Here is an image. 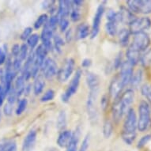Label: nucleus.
Returning <instances> with one entry per match:
<instances>
[{
	"label": "nucleus",
	"mask_w": 151,
	"mask_h": 151,
	"mask_svg": "<svg viewBox=\"0 0 151 151\" xmlns=\"http://www.w3.org/2000/svg\"><path fill=\"white\" fill-rule=\"evenodd\" d=\"M37 141V131L31 130L28 132L23 140L22 151H32Z\"/></svg>",
	"instance_id": "obj_15"
},
{
	"label": "nucleus",
	"mask_w": 151,
	"mask_h": 151,
	"mask_svg": "<svg viewBox=\"0 0 151 151\" xmlns=\"http://www.w3.org/2000/svg\"><path fill=\"white\" fill-rule=\"evenodd\" d=\"M138 130L141 132L147 131L151 126L150 105L146 101H142L139 104Z\"/></svg>",
	"instance_id": "obj_2"
},
{
	"label": "nucleus",
	"mask_w": 151,
	"mask_h": 151,
	"mask_svg": "<svg viewBox=\"0 0 151 151\" xmlns=\"http://www.w3.org/2000/svg\"><path fill=\"white\" fill-rule=\"evenodd\" d=\"M83 2L82 1H70V17L73 22H76L81 19L82 16V11L81 7L82 6Z\"/></svg>",
	"instance_id": "obj_17"
},
{
	"label": "nucleus",
	"mask_w": 151,
	"mask_h": 151,
	"mask_svg": "<svg viewBox=\"0 0 151 151\" xmlns=\"http://www.w3.org/2000/svg\"><path fill=\"white\" fill-rule=\"evenodd\" d=\"M32 29L31 27L25 28V29L23 30L22 33L21 34V39L22 40H27L28 38L32 35Z\"/></svg>",
	"instance_id": "obj_43"
},
{
	"label": "nucleus",
	"mask_w": 151,
	"mask_h": 151,
	"mask_svg": "<svg viewBox=\"0 0 151 151\" xmlns=\"http://www.w3.org/2000/svg\"><path fill=\"white\" fill-rule=\"evenodd\" d=\"M6 141H7V140H6V139H1V140H0V151L3 150V147L5 146Z\"/></svg>",
	"instance_id": "obj_48"
},
{
	"label": "nucleus",
	"mask_w": 151,
	"mask_h": 151,
	"mask_svg": "<svg viewBox=\"0 0 151 151\" xmlns=\"http://www.w3.org/2000/svg\"><path fill=\"white\" fill-rule=\"evenodd\" d=\"M124 88V86L122 83L119 75H117L111 80V84L109 86V94L111 98H113L114 100L119 98Z\"/></svg>",
	"instance_id": "obj_14"
},
{
	"label": "nucleus",
	"mask_w": 151,
	"mask_h": 151,
	"mask_svg": "<svg viewBox=\"0 0 151 151\" xmlns=\"http://www.w3.org/2000/svg\"><path fill=\"white\" fill-rule=\"evenodd\" d=\"M45 87V78L42 74H38L35 78V82L33 84V92L35 95H40Z\"/></svg>",
	"instance_id": "obj_22"
},
{
	"label": "nucleus",
	"mask_w": 151,
	"mask_h": 151,
	"mask_svg": "<svg viewBox=\"0 0 151 151\" xmlns=\"http://www.w3.org/2000/svg\"><path fill=\"white\" fill-rule=\"evenodd\" d=\"M56 127L58 130L64 131L65 127H67V113L65 110H61L59 112L56 120Z\"/></svg>",
	"instance_id": "obj_28"
},
{
	"label": "nucleus",
	"mask_w": 151,
	"mask_h": 151,
	"mask_svg": "<svg viewBox=\"0 0 151 151\" xmlns=\"http://www.w3.org/2000/svg\"><path fill=\"white\" fill-rule=\"evenodd\" d=\"M29 55V51H28V46L26 45H22L21 46L20 48V52H19V55L17 58L21 60L22 61H24L25 60H26ZM17 58V57H16Z\"/></svg>",
	"instance_id": "obj_37"
},
{
	"label": "nucleus",
	"mask_w": 151,
	"mask_h": 151,
	"mask_svg": "<svg viewBox=\"0 0 151 151\" xmlns=\"http://www.w3.org/2000/svg\"><path fill=\"white\" fill-rule=\"evenodd\" d=\"M48 21V17L46 14H43L40 15L39 17L37 18V21L34 23V28L36 29H40L42 26H45V25L47 22Z\"/></svg>",
	"instance_id": "obj_31"
},
{
	"label": "nucleus",
	"mask_w": 151,
	"mask_h": 151,
	"mask_svg": "<svg viewBox=\"0 0 151 151\" xmlns=\"http://www.w3.org/2000/svg\"><path fill=\"white\" fill-rule=\"evenodd\" d=\"M151 140V134H146V135H144L143 137H142L141 139L139 140V142H138V148H142L146 144H147L149 142V141Z\"/></svg>",
	"instance_id": "obj_42"
},
{
	"label": "nucleus",
	"mask_w": 151,
	"mask_h": 151,
	"mask_svg": "<svg viewBox=\"0 0 151 151\" xmlns=\"http://www.w3.org/2000/svg\"><path fill=\"white\" fill-rule=\"evenodd\" d=\"M99 89H89V95L86 101V111L88 116L91 121H96L98 116L97 111V97Z\"/></svg>",
	"instance_id": "obj_3"
},
{
	"label": "nucleus",
	"mask_w": 151,
	"mask_h": 151,
	"mask_svg": "<svg viewBox=\"0 0 151 151\" xmlns=\"http://www.w3.org/2000/svg\"><path fill=\"white\" fill-rule=\"evenodd\" d=\"M2 151H17V143L14 140H7Z\"/></svg>",
	"instance_id": "obj_38"
},
{
	"label": "nucleus",
	"mask_w": 151,
	"mask_h": 151,
	"mask_svg": "<svg viewBox=\"0 0 151 151\" xmlns=\"http://www.w3.org/2000/svg\"><path fill=\"white\" fill-rule=\"evenodd\" d=\"M73 138V133L70 131L64 130L60 134L57 139L58 146L62 148H67L69 146Z\"/></svg>",
	"instance_id": "obj_20"
},
{
	"label": "nucleus",
	"mask_w": 151,
	"mask_h": 151,
	"mask_svg": "<svg viewBox=\"0 0 151 151\" xmlns=\"http://www.w3.org/2000/svg\"><path fill=\"white\" fill-rule=\"evenodd\" d=\"M142 76H143V73L142 71V70H138L135 73L133 74L132 78H131V86L133 87H138L140 85L142 80Z\"/></svg>",
	"instance_id": "obj_29"
},
{
	"label": "nucleus",
	"mask_w": 151,
	"mask_h": 151,
	"mask_svg": "<svg viewBox=\"0 0 151 151\" xmlns=\"http://www.w3.org/2000/svg\"><path fill=\"white\" fill-rule=\"evenodd\" d=\"M140 62L143 66H148L151 63V50H146L142 55H141Z\"/></svg>",
	"instance_id": "obj_33"
},
{
	"label": "nucleus",
	"mask_w": 151,
	"mask_h": 151,
	"mask_svg": "<svg viewBox=\"0 0 151 151\" xmlns=\"http://www.w3.org/2000/svg\"><path fill=\"white\" fill-rule=\"evenodd\" d=\"M6 60V53L3 47H0V65H3Z\"/></svg>",
	"instance_id": "obj_44"
},
{
	"label": "nucleus",
	"mask_w": 151,
	"mask_h": 151,
	"mask_svg": "<svg viewBox=\"0 0 151 151\" xmlns=\"http://www.w3.org/2000/svg\"><path fill=\"white\" fill-rule=\"evenodd\" d=\"M142 94L146 97L148 102L151 104V86L149 85H144L142 87Z\"/></svg>",
	"instance_id": "obj_36"
},
{
	"label": "nucleus",
	"mask_w": 151,
	"mask_h": 151,
	"mask_svg": "<svg viewBox=\"0 0 151 151\" xmlns=\"http://www.w3.org/2000/svg\"><path fill=\"white\" fill-rule=\"evenodd\" d=\"M127 59V62L130 64L134 67L135 65H137L140 62V58H141V52L137 51L136 49H134V47H132L130 45L127 50L126 52Z\"/></svg>",
	"instance_id": "obj_19"
},
{
	"label": "nucleus",
	"mask_w": 151,
	"mask_h": 151,
	"mask_svg": "<svg viewBox=\"0 0 151 151\" xmlns=\"http://www.w3.org/2000/svg\"><path fill=\"white\" fill-rule=\"evenodd\" d=\"M20 48L21 46L19 45H14L12 47V55L14 58L18 56L19 52H20Z\"/></svg>",
	"instance_id": "obj_45"
},
{
	"label": "nucleus",
	"mask_w": 151,
	"mask_h": 151,
	"mask_svg": "<svg viewBox=\"0 0 151 151\" xmlns=\"http://www.w3.org/2000/svg\"><path fill=\"white\" fill-rule=\"evenodd\" d=\"M104 9H105V5L104 3H101L98 6L96 13L94 14L93 20V25H92L91 32H90V36H91L92 39H93L99 33L100 31V26H101V23L102 17L104 14Z\"/></svg>",
	"instance_id": "obj_9"
},
{
	"label": "nucleus",
	"mask_w": 151,
	"mask_h": 151,
	"mask_svg": "<svg viewBox=\"0 0 151 151\" xmlns=\"http://www.w3.org/2000/svg\"><path fill=\"white\" fill-rule=\"evenodd\" d=\"M151 26V20L149 17H135L129 25V31L132 34L145 32Z\"/></svg>",
	"instance_id": "obj_6"
},
{
	"label": "nucleus",
	"mask_w": 151,
	"mask_h": 151,
	"mask_svg": "<svg viewBox=\"0 0 151 151\" xmlns=\"http://www.w3.org/2000/svg\"><path fill=\"white\" fill-rule=\"evenodd\" d=\"M42 75L45 78L52 79L58 74V67L56 63L52 58H47L41 67Z\"/></svg>",
	"instance_id": "obj_10"
},
{
	"label": "nucleus",
	"mask_w": 151,
	"mask_h": 151,
	"mask_svg": "<svg viewBox=\"0 0 151 151\" xmlns=\"http://www.w3.org/2000/svg\"><path fill=\"white\" fill-rule=\"evenodd\" d=\"M28 101L25 98H23V99H21L18 102V104H17V109H16V114L17 115H22L24 112L25 109H26V107H27Z\"/></svg>",
	"instance_id": "obj_35"
},
{
	"label": "nucleus",
	"mask_w": 151,
	"mask_h": 151,
	"mask_svg": "<svg viewBox=\"0 0 151 151\" xmlns=\"http://www.w3.org/2000/svg\"><path fill=\"white\" fill-rule=\"evenodd\" d=\"M117 34H118V37H119V45L123 47H126L127 45H128L130 35H131V32H130L128 29L123 28L119 30Z\"/></svg>",
	"instance_id": "obj_25"
},
{
	"label": "nucleus",
	"mask_w": 151,
	"mask_h": 151,
	"mask_svg": "<svg viewBox=\"0 0 151 151\" xmlns=\"http://www.w3.org/2000/svg\"><path fill=\"white\" fill-rule=\"evenodd\" d=\"M131 13L150 14H151V0H129L127 2Z\"/></svg>",
	"instance_id": "obj_4"
},
{
	"label": "nucleus",
	"mask_w": 151,
	"mask_h": 151,
	"mask_svg": "<svg viewBox=\"0 0 151 151\" xmlns=\"http://www.w3.org/2000/svg\"><path fill=\"white\" fill-rule=\"evenodd\" d=\"M64 45L63 40L60 35H54L53 37V46L57 52H61L62 47Z\"/></svg>",
	"instance_id": "obj_30"
},
{
	"label": "nucleus",
	"mask_w": 151,
	"mask_h": 151,
	"mask_svg": "<svg viewBox=\"0 0 151 151\" xmlns=\"http://www.w3.org/2000/svg\"><path fill=\"white\" fill-rule=\"evenodd\" d=\"M111 133H112V124L110 122V120L106 119L104 121V127H103V134H104V136L106 139H109V137L111 136Z\"/></svg>",
	"instance_id": "obj_32"
},
{
	"label": "nucleus",
	"mask_w": 151,
	"mask_h": 151,
	"mask_svg": "<svg viewBox=\"0 0 151 151\" xmlns=\"http://www.w3.org/2000/svg\"><path fill=\"white\" fill-rule=\"evenodd\" d=\"M69 18H64V19H59V26L60 30L62 32H65L69 27Z\"/></svg>",
	"instance_id": "obj_41"
},
{
	"label": "nucleus",
	"mask_w": 151,
	"mask_h": 151,
	"mask_svg": "<svg viewBox=\"0 0 151 151\" xmlns=\"http://www.w3.org/2000/svg\"><path fill=\"white\" fill-rule=\"evenodd\" d=\"M108 104H109V101H108V98L106 97V96H104L101 100V107L103 109H105L107 106H108Z\"/></svg>",
	"instance_id": "obj_47"
},
{
	"label": "nucleus",
	"mask_w": 151,
	"mask_h": 151,
	"mask_svg": "<svg viewBox=\"0 0 151 151\" xmlns=\"http://www.w3.org/2000/svg\"><path fill=\"white\" fill-rule=\"evenodd\" d=\"M79 138H80V129L78 127L74 133H73V138L69 144V146L67 147V150L66 151H77L78 146V142H79Z\"/></svg>",
	"instance_id": "obj_26"
},
{
	"label": "nucleus",
	"mask_w": 151,
	"mask_h": 151,
	"mask_svg": "<svg viewBox=\"0 0 151 151\" xmlns=\"http://www.w3.org/2000/svg\"><path fill=\"white\" fill-rule=\"evenodd\" d=\"M118 22L116 21H108L105 24V30L107 34L113 37L118 33Z\"/></svg>",
	"instance_id": "obj_27"
},
{
	"label": "nucleus",
	"mask_w": 151,
	"mask_h": 151,
	"mask_svg": "<svg viewBox=\"0 0 151 151\" xmlns=\"http://www.w3.org/2000/svg\"><path fill=\"white\" fill-rule=\"evenodd\" d=\"M47 53V51L45 49V47H44L42 45H39V46L37 47L36 51H34L35 60L40 65V67H42L43 63H44L45 60H46Z\"/></svg>",
	"instance_id": "obj_23"
},
{
	"label": "nucleus",
	"mask_w": 151,
	"mask_h": 151,
	"mask_svg": "<svg viewBox=\"0 0 151 151\" xmlns=\"http://www.w3.org/2000/svg\"><path fill=\"white\" fill-rule=\"evenodd\" d=\"M70 1L62 0L59 2V7H58V17L59 19H64L69 18L70 13Z\"/></svg>",
	"instance_id": "obj_18"
},
{
	"label": "nucleus",
	"mask_w": 151,
	"mask_h": 151,
	"mask_svg": "<svg viewBox=\"0 0 151 151\" xmlns=\"http://www.w3.org/2000/svg\"><path fill=\"white\" fill-rule=\"evenodd\" d=\"M150 45V38L146 32H139L134 35V39L131 46L137 51L142 52L148 49Z\"/></svg>",
	"instance_id": "obj_7"
},
{
	"label": "nucleus",
	"mask_w": 151,
	"mask_h": 151,
	"mask_svg": "<svg viewBox=\"0 0 151 151\" xmlns=\"http://www.w3.org/2000/svg\"><path fill=\"white\" fill-rule=\"evenodd\" d=\"M74 70V60L71 58L67 59L58 71V79L60 82H67L71 76Z\"/></svg>",
	"instance_id": "obj_8"
},
{
	"label": "nucleus",
	"mask_w": 151,
	"mask_h": 151,
	"mask_svg": "<svg viewBox=\"0 0 151 151\" xmlns=\"http://www.w3.org/2000/svg\"><path fill=\"white\" fill-rule=\"evenodd\" d=\"M91 63V60H89V59H85V60L82 62V66L83 67H85V68H87V67H90Z\"/></svg>",
	"instance_id": "obj_46"
},
{
	"label": "nucleus",
	"mask_w": 151,
	"mask_h": 151,
	"mask_svg": "<svg viewBox=\"0 0 151 151\" xmlns=\"http://www.w3.org/2000/svg\"><path fill=\"white\" fill-rule=\"evenodd\" d=\"M135 17L133 13H131L128 9L121 8L119 12H116V20L118 23H122L125 25H130Z\"/></svg>",
	"instance_id": "obj_16"
},
{
	"label": "nucleus",
	"mask_w": 151,
	"mask_h": 151,
	"mask_svg": "<svg viewBox=\"0 0 151 151\" xmlns=\"http://www.w3.org/2000/svg\"><path fill=\"white\" fill-rule=\"evenodd\" d=\"M133 74H134L133 67L127 61L123 63V64L120 67V72H119V77L124 87L131 82Z\"/></svg>",
	"instance_id": "obj_13"
},
{
	"label": "nucleus",
	"mask_w": 151,
	"mask_h": 151,
	"mask_svg": "<svg viewBox=\"0 0 151 151\" xmlns=\"http://www.w3.org/2000/svg\"><path fill=\"white\" fill-rule=\"evenodd\" d=\"M86 81L89 89H100L99 77L96 74L92 73V72H88L86 77Z\"/></svg>",
	"instance_id": "obj_21"
},
{
	"label": "nucleus",
	"mask_w": 151,
	"mask_h": 151,
	"mask_svg": "<svg viewBox=\"0 0 151 151\" xmlns=\"http://www.w3.org/2000/svg\"><path fill=\"white\" fill-rule=\"evenodd\" d=\"M89 142H90V135H89V134H87L83 139L78 151H87V150L89 148Z\"/></svg>",
	"instance_id": "obj_40"
},
{
	"label": "nucleus",
	"mask_w": 151,
	"mask_h": 151,
	"mask_svg": "<svg viewBox=\"0 0 151 151\" xmlns=\"http://www.w3.org/2000/svg\"><path fill=\"white\" fill-rule=\"evenodd\" d=\"M55 92L52 89H48L43 94V96L40 98V101L42 102H47L50 101H52L54 99Z\"/></svg>",
	"instance_id": "obj_39"
},
{
	"label": "nucleus",
	"mask_w": 151,
	"mask_h": 151,
	"mask_svg": "<svg viewBox=\"0 0 151 151\" xmlns=\"http://www.w3.org/2000/svg\"><path fill=\"white\" fill-rule=\"evenodd\" d=\"M39 40H40V36L38 34H37V33H34V34H32L29 38H28L27 44L32 49H33V48H34L35 47H37V45H38Z\"/></svg>",
	"instance_id": "obj_34"
},
{
	"label": "nucleus",
	"mask_w": 151,
	"mask_h": 151,
	"mask_svg": "<svg viewBox=\"0 0 151 151\" xmlns=\"http://www.w3.org/2000/svg\"><path fill=\"white\" fill-rule=\"evenodd\" d=\"M91 32V29L89 25H88L86 23H83L78 25L76 30V37L78 40H83L86 39V37H89V35Z\"/></svg>",
	"instance_id": "obj_24"
},
{
	"label": "nucleus",
	"mask_w": 151,
	"mask_h": 151,
	"mask_svg": "<svg viewBox=\"0 0 151 151\" xmlns=\"http://www.w3.org/2000/svg\"><path fill=\"white\" fill-rule=\"evenodd\" d=\"M82 72L81 70H78L74 77L70 81V83L69 84L67 89H66L65 93L62 95V101L63 102H67L70 99V97L76 93V92L78 89L79 87L80 81H81V78H82Z\"/></svg>",
	"instance_id": "obj_5"
},
{
	"label": "nucleus",
	"mask_w": 151,
	"mask_h": 151,
	"mask_svg": "<svg viewBox=\"0 0 151 151\" xmlns=\"http://www.w3.org/2000/svg\"><path fill=\"white\" fill-rule=\"evenodd\" d=\"M138 129L137 116L133 109H131L126 114V118L124 120L122 138L124 141L128 145L132 144L136 138V131Z\"/></svg>",
	"instance_id": "obj_1"
},
{
	"label": "nucleus",
	"mask_w": 151,
	"mask_h": 151,
	"mask_svg": "<svg viewBox=\"0 0 151 151\" xmlns=\"http://www.w3.org/2000/svg\"><path fill=\"white\" fill-rule=\"evenodd\" d=\"M119 101V105L121 107L122 111L124 115H126L131 109V104L134 101V93L132 89H127L122 94L121 97L117 98Z\"/></svg>",
	"instance_id": "obj_11"
},
{
	"label": "nucleus",
	"mask_w": 151,
	"mask_h": 151,
	"mask_svg": "<svg viewBox=\"0 0 151 151\" xmlns=\"http://www.w3.org/2000/svg\"><path fill=\"white\" fill-rule=\"evenodd\" d=\"M55 29H52L50 26L47 22L46 23L44 26V29L41 32V41H42V45L45 47V49L48 51H51L53 47V43H52V39L54 37Z\"/></svg>",
	"instance_id": "obj_12"
}]
</instances>
